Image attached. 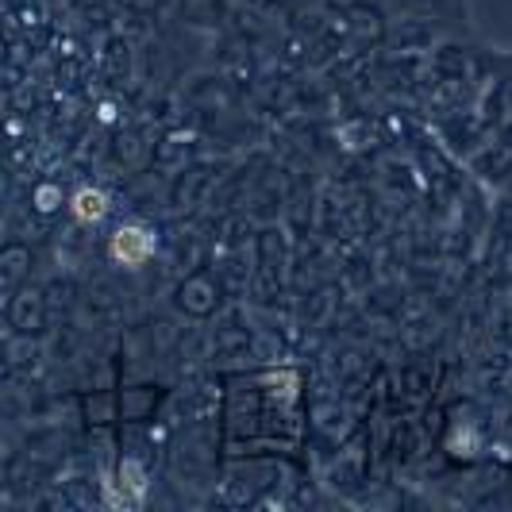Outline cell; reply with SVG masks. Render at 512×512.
Here are the masks:
<instances>
[{
    "label": "cell",
    "instance_id": "1",
    "mask_svg": "<svg viewBox=\"0 0 512 512\" xmlns=\"http://www.w3.org/2000/svg\"><path fill=\"white\" fill-rule=\"evenodd\" d=\"M158 251V239H154L151 228H143V224H120V228L112 231V239H108V258L116 262V266H124V270H139V266H147Z\"/></svg>",
    "mask_w": 512,
    "mask_h": 512
},
{
    "label": "cell",
    "instance_id": "2",
    "mask_svg": "<svg viewBox=\"0 0 512 512\" xmlns=\"http://www.w3.org/2000/svg\"><path fill=\"white\" fill-rule=\"evenodd\" d=\"M70 212H74L77 224H101L104 216H108V197H104L101 189L85 185V189H77L74 197H70Z\"/></svg>",
    "mask_w": 512,
    "mask_h": 512
}]
</instances>
